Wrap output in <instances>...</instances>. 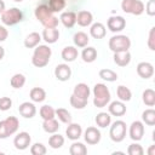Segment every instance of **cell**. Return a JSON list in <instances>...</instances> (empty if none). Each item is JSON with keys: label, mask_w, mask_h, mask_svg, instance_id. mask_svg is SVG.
I'll return each instance as SVG.
<instances>
[{"label": "cell", "mask_w": 155, "mask_h": 155, "mask_svg": "<svg viewBox=\"0 0 155 155\" xmlns=\"http://www.w3.org/2000/svg\"><path fill=\"white\" fill-rule=\"evenodd\" d=\"M52 54L51 48L47 45H39L34 50L33 57H31V63L36 68H44L48 64L50 57Z\"/></svg>", "instance_id": "obj_1"}, {"label": "cell", "mask_w": 155, "mask_h": 155, "mask_svg": "<svg viewBox=\"0 0 155 155\" xmlns=\"http://www.w3.org/2000/svg\"><path fill=\"white\" fill-rule=\"evenodd\" d=\"M93 104L97 108H104L110 102L109 88L104 84H96L93 87Z\"/></svg>", "instance_id": "obj_2"}, {"label": "cell", "mask_w": 155, "mask_h": 155, "mask_svg": "<svg viewBox=\"0 0 155 155\" xmlns=\"http://www.w3.org/2000/svg\"><path fill=\"white\" fill-rule=\"evenodd\" d=\"M108 45L113 52L128 51V48L131 47V40L126 35H114L109 39Z\"/></svg>", "instance_id": "obj_3"}, {"label": "cell", "mask_w": 155, "mask_h": 155, "mask_svg": "<svg viewBox=\"0 0 155 155\" xmlns=\"http://www.w3.org/2000/svg\"><path fill=\"white\" fill-rule=\"evenodd\" d=\"M109 136L110 139L115 143L122 142L126 137V122H124L122 120H116L115 122H113L109 130Z\"/></svg>", "instance_id": "obj_4"}, {"label": "cell", "mask_w": 155, "mask_h": 155, "mask_svg": "<svg viewBox=\"0 0 155 155\" xmlns=\"http://www.w3.org/2000/svg\"><path fill=\"white\" fill-rule=\"evenodd\" d=\"M22 19H23V13L17 7H12V8L5 10L1 13V22L5 25H15V24L19 23Z\"/></svg>", "instance_id": "obj_5"}, {"label": "cell", "mask_w": 155, "mask_h": 155, "mask_svg": "<svg viewBox=\"0 0 155 155\" xmlns=\"http://www.w3.org/2000/svg\"><path fill=\"white\" fill-rule=\"evenodd\" d=\"M121 8L126 13L139 16L144 12V4L140 0H122L121 1Z\"/></svg>", "instance_id": "obj_6"}, {"label": "cell", "mask_w": 155, "mask_h": 155, "mask_svg": "<svg viewBox=\"0 0 155 155\" xmlns=\"http://www.w3.org/2000/svg\"><path fill=\"white\" fill-rule=\"evenodd\" d=\"M30 142L31 137L28 132H19L13 139V145L18 150H25L30 145Z\"/></svg>", "instance_id": "obj_7"}, {"label": "cell", "mask_w": 155, "mask_h": 155, "mask_svg": "<svg viewBox=\"0 0 155 155\" xmlns=\"http://www.w3.org/2000/svg\"><path fill=\"white\" fill-rule=\"evenodd\" d=\"M107 25H108V29L113 33H117V31H121L124 30V28L126 27V21L124 17L121 16H111L108 22H107Z\"/></svg>", "instance_id": "obj_8"}, {"label": "cell", "mask_w": 155, "mask_h": 155, "mask_svg": "<svg viewBox=\"0 0 155 155\" xmlns=\"http://www.w3.org/2000/svg\"><path fill=\"white\" fill-rule=\"evenodd\" d=\"M128 133H130V138L132 140H136V142L140 140L144 136V125H143V122L142 121H133L130 126Z\"/></svg>", "instance_id": "obj_9"}, {"label": "cell", "mask_w": 155, "mask_h": 155, "mask_svg": "<svg viewBox=\"0 0 155 155\" xmlns=\"http://www.w3.org/2000/svg\"><path fill=\"white\" fill-rule=\"evenodd\" d=\"M85 142L90 145H94V144H98L99 140H101V132L97 127H87L86 131H85Z\"/></svg>", "instance_id": "obj_10"}, {"label": "cell", "mask_w": 155, "mask_h": 155, "mask_svg": "<svg viewBox=\"0 0 155 155\" xmlns=\"http://www.w3.org/2000/svg\"><path fill=\"white\" fill-rule=\"evenodd\" d=\"M35 17H36V19L38 21H40V23L44 25L45 24V22L50 18V17H52L53 16V12L50 10V7L47 6V5H45V4H42V5H39L36 8H35Z\"/></svg>", "instance_id": "obj_11"}, {"label": "cell", "mask_w": 155, "mask_h": 155, "mask_svg": "<svg viewBox=\"0 0 155 155\" xmlns=\"http://www.w3.org/2000/svg\"><path fill=\"white\" fill-rule=\"evenodd\" d=\"M54 76L57 78V80L59 81H67L70 79L71 76V69L68 64L65 63H62V64H58L54 69Z\"/></svg>", "instance_id": "obj_12"}, {"label": "cell", "mask_w": 155, "mask_h": 155, "mask_svg": "<svg viewBox=\"0 0 155 155\" xmlns=\"http://www.w3.org/2000/svg\"><path fill=\"white\" fill-rule=\"evenodd\" d=\"M137 74L142 79H149L154 74V67L149 62H140L137 65Z\"/></svg>", "instance_id": "obj_13"}, {"label": "cell", "mask_w": 155, "mask_h": 155, "mask_svg": "<svg viewBox=\"0 0 155 155\" xmlns=\"http://www.w3.org/2000/svg\"><path fill=\"white\" fill-rule=\"evenodd\" d=\"M18 111H19V114H21L23 117H25V119H31V117H34L35 114H36V108H35V105H34L33 103H30V102H23V103L18 107Z\"/></svg>", "instance_id": "obj_14"}, {"label": "cell", "mask_w": 155, "mask_h": 155, "mask_svg": "<svg viewBox=\"0 0 155 155\" xmlns=\"http://www.w3.org/2000/svg\"><path fill=\"white\" fill-rule=\"evenodd\" d=\"M109 114L114 116H122L126 113V105L122 101H114L108 107Z\"/></svg>", "instance_id": "obj_15"}, {"label": "cell", "mask_w": 155, "mask_h": 155, "mask_svg": "<svg viewBox=\"0 0 155 155\" xmlns=\"http://www.w3.org/2000/svg\"><path fill=\"white\" fill-rule=\"evenodd\" d=\"M65 134H67V137H68L69 139H71V140H78V139L81 137V134H82V128H81V126H80L79 124H73V122H70L69 126H68L67 130H65Z\"/></svg>", "instance_id": "obj_16"}, {"label": "cell", "mask_w": 155, "mask_h": 155, "mask_svg": "<svg viewBox=\"0 0 155 155\" xmlns=\"http://www.w3.org/2000/svg\"><path fill=\"white\" fill-rule=\"evenodd\" d=\"M114 62L119 67H126L131 62V53L128 51L114 52Z\"/></svg>", "instance_id": "obj_17"}, {"label": "cell", "mask_w": 155, "mask_h": 155, "mask_svg": "<svg viewBox=\"0 0 155 155\" xmlns=\"http://www.w3.org/2000/svg\"><path fill=\"white\" fill-rule=\"evenodd\" d=\"M59 21L62 22V24L65 27V28H73L76 23V13L73 12V11H67V12H63L59 17Z\"/></svg>", "instance_id": "obj_18"}, {"label": "cell", "mask_w": 155, "mask_h": 155, "mask_svg": "<svg viewBox=\"0 0 155 155\" xmlns=\"http://www.w3.org/2000/svg\"><path fill=\"white\" fill-rule=\"evenodd\" d=\"M42 39L47 44H54L59 39V30L57 28H45L42 31Z\"/></svg>", "instance_id": "obj_19"}, {"label": "cell", "mask_w": 155, "mask_h": 155, "mask_svg": "<svg viewBox=\"0 0 155 155\" xmlns=\"http://www.w3.org/2000/svg\"><path fill=\"white\" fill-rule=\"evenodd\" d=\"M4 125H5V128H6V132L8 136H12L17 132L18 130V126H19V121L16 116H8L4 120Z\"/></svg>", "instance_id": "obj_20"}, {"label": "cell", "mask_w": 155, "mask_h": 155, "mask_svg": "<svg viewBox=\"0 0 155 155\" xmlns=\"http://www.w3.org/2000/svg\"><path fill=\"white\" fill-rule=\"evenodd\" d=\"M90 87L87 86V84H84V82H80L75 87H74V91H73V94L79 97V98H82V99H86L88 101V97H90Z\"/></svg>", "instance_id": "obj_21"}, {"label": "cell", "mask_w": 155, "mask_h": 155, "mask_svg": "<svg viewBox=\"0 0 155 155\" xmlns=\"http://www.w3.org/2000/svg\"><path fill=\"white\" fill-rule=\"evenodd\" d=\"M93 21V16L90 11H80L76 15V23L80 27H87L92 23Z\"/></svg>", "instance_id": "obj_22"}, {"label": "cell", "mask_w": 155, "mask_h": 155, "mask_svg": "<svg viewBox=\"0 0 155 155\" xmlns=\"http://www.w3.org/2000/svg\"><path fill=\"white\" fill-rule=\"evenodd\" d=\"M78 54H79L78 48L74 47V46H67V47H64L62 50V53H61L62 58L65 62H73V61H75L78 58Z\"/></svg>", "instance_id": "obj_23"}, {"label": "cell", "mask_w": 155, "mask_h": 155, "mask_svg": "<svg viewBox=\"0 0 155 155\" xmlns=\"http://www.w3.org/2000/svg\"><path fill=\"white\" fill-rule=\"evenodd\" d=\"M105 33H107L105 27H104L102 23L97 22V23H93V24L91 25L90 34H91L92 38H94V39H103V38L105 36Z\"/></svg>", "instance_id": "obj_24"}, {"label": "cell", "mask_w": 155, "mask_h": 155, "mask_svg": "<svg viewBox=\"0 0 155 155\" xmlns=\"http://www.w3.org/2000/svg\"><path fill=\"white\" fill-rule=\"evenodd\" d=\"M41 40V35L36 31H33L30 33L29 35H27V38L24 39V46L27 48H33V47H36L39 45Z\"/></svg>", "instance_id": "obj_25"}, {"label": "cell", "mask_w": 155, "mask_h": 155, "mask_svg": "<svg viewBox=\"0 0 155 155\" xmlns=\"http://www.w3.org/2000/svg\"><path fill=\"white\" fill-rule=\"evenodd\" d=\"M81 58L86 63H92L97 58V50L94 47H85L81 52Z\"/></svg>", "instance_id": "obj_26"}, {"label": "cell", "mask_w": 155, "mask_h": 155, "mask_svg": "<svg viewBox=\"0 0 155 155\" xmlns=\"http://www.w3.org/2000/svg\"><path fill=\"white\" fill-rule=\"evenodd\" d=\"M30 99L35 103H40V102H44L45 98H46V92L44 88L41 87H34L30 90Z\"/></svg>", "instance_id": "obj_27"}, {"label": "cell", "mask_w": 155, "mask_h": 155, "mask_svg": "<svg viewBox=\"0 0 155 155\" xmlns=\"http://www.w3.org/2000/svg\"><path fill=\"white\" fill-rule=\"evenodd\" d=\"M73 41L75 44V46L78 47H86L90 39H88V35L84 31H78L74 34V38H73Z\"/></svg>", "instance_id": "obj_28"}, {"label": "cell", "mask_w": 155, "mask_h": 155, "mask_svg": "<svg viewBox=\"0 0 155 155\" xmlns=\"http://www.w3.org/2000/svg\"><path fill=\"white\" fill-rule=\"evenodd\" d=\"M42 128L45 132L47 133H56L59 128V125H58V121L53 117V119H48V120H44L42 122Z\"/></svg>", "instance_id": "obj_29"}, {"label": "cell", "mask_w": 155, "mask_h": 155, "mask_svg": "<svg viewBox=\"0 0 155 155\" xmlns=\"http://www.w3.org/2000/svg\"><path fill=\"white\" fill-rule=\"evenodd\" d=\"M94 121H96L97 126L104 128V127H107V126L110 125V122H111V116H110V114H108V113H99V114L96 115Z\"/></svg>", "instance_id": "obj_30"}, {"label": "cell", "mask_w": 155, "mask_h": 155, "mask_svg": "<svg viewBox=\"0 0 155 155\" xmlns=\"http://www.w3.org/2000/svg\"><path fill=\"white\" fill-rule=\"evenodd\" d=\"M116 94H117L119 99L122 101V102H128V101L131 99V97H132L131 90H130L128 87L124 86V85H120V86L116 88Z\"/></svg>", "instance_id": "obj_31"}, {"label": "cell", "mask_w": 155, "mask_h": 155, "mask_svg": "<svg viewBox=\"0 0 155 155\" xmlns=\"http://www.w3.org/2000/svg\"><path fill=\"white\" fill-rule=\"evenodd\" d=\"M64 144V137L57 133H53L50 138H48V145L52 149H59L62 148V145Z\"/></svg>", "instance_id": "obj_32"}, {"label": "cell", "mask_w": 155, "mask_h": 155, "mask_svg": "<svg viewBox=\"0 0 155 155\" xmlns=\"http://www.w3.org/2000/svg\"><path fill=\"white\" fill-rule=\"evenodd\" d=\"M69 153L71 155H85L87 154V148L80 142H74L69 148Z\"/></svg>", "instance_id": "obj_33"}, {"label": "cell", "mask_w": 155, "mask_h": 155, "mask_svg": "<svg viewBox=\"0 0 155 155\" xmlns=\"http://www.w3.org/2000/svg\"><path fill=\"white\" fill-rule=\"evenodd\" d=\"M99 78L105 80V81H109V82H113V81H116L117 80V74L115 71H113L111 69H101L99 70Z\"/></svg>", "instance_id": "obj_34"}, {"label": "cell", "mask_w": 155, "mask_h": 155, "mask_svg": "<svg viewBox=\"0 0 155 155\" xmlns=\"http://www.w3.org/2000/svg\"><path fill=\"white\" fill-rule=\"evenodd\" d=\"M143 102L148 107H154L155 105V91L151 88H147L143 92Z\"/></svg>", "instance_id": "obj_35"}, {"label": "cell", "mask_w": 155, "mask_h": 155, "mask_svg": "<svg viewBox=\"0 0 155 155\" xmlns=\"http://www.w3.org/2000/svg\"><path fill=\"white\" fill-rule=\"evenodd\" d=\"M10 84H11V86H12L13 88H22V87L24 86V84H25V76H24L23 74L17 73V74H15V75L11 78Z\"/></svg>", "instance_id": "obj_36"}, {"label": "cell", "mask_w": 155, "mask_h": 155, "mask_svg": "<svg viewBox=\"0 0 155 155\" xmlns=\"http://www.w3.org/2000/svg\"><path fill=\"white\" fill-rule=\"evenodd\" d=\"M142 120L145 122L148 126H154L155 125V110L154 109H147L142 114Z\"/></svg>", "instance_id": "obj_37"}, {"label": "cell", "mask_w": 155, "mask_h": 155, "mask_svg": "<svg viewBox=\"0 0 155 155\" xmlns=\"http://www.w3.org/2000/svg\"><path fill=\"white\" fill-rule=\"evenodd\" d=\"M54 115H56V110L51 105H42L40 108V116L42 117V120L53 119Z\"/></svg>", "instance_id": "obj_38"}, {"label": "cell", "mask_w": 155, "mask_h": 155, "mask_svg": "<svg viewBox=\"0 0 155 155\" xmlns=\"http://www.w3.org/2000/svg\"><path fill=\"white\" fill-rule=\"evenodd\" d=\"M56 115H57V117H58L62 122H64V124H70V122H71V115H70V113H69L67 109H64V108H58V109L56 110Z\"/></svg>", "instance_id": "obj_39"}, {"label": "cell", "mask_w": 155, "mask_h": 155, "mask_svg": "<svg viewBox=\"0 0 155 155\" xmlns=\"http://www.w3.org/2000/svg\"><path fill=\"white\" fill-rule=\"evenodd\" d=\"M47 6L52 12H61L65 7V0H48Z\"/></svg>", "instance_id": "obj_40"}, {"label": "cell", "mask_w": 155, "mask_h": 155, "mask_svg": "<svg viewBox=\"0 0 155 155\" xmlns=\"http://www.w3.org/2000/svg\"><path fill=\"white\" fill-rule=\"evenodd\" d=\"M87 102H88V101L82 99V98H79V97H76V96H74V94L70 96V104H71V107L75 108V109H84V108L87 105Z\"/></svg>", "instance_id": "obj_41"}, {"label": "cell", "mask_w": 155, "mask_h": 155, "mask_svg": "<svg viewBox=\"0 0 155 155\" xmlns=\"http://www.w3.org/2000/svg\"><path fill=\"white\" fill-rule=\"evenodd\" d=\"M46 147L42 143H35L30 148V153L33 155H45L46 154Z\"/></svg>", "instance_id": "obj_42"}, {"label": "cell", "mask_w": 155, "mask_h": 155, "mask_svg": "<svg viewBox=\"0 0 155 155\" xmlns=\"http://www.w3.org/2000/svg\"><path fill=\"white\" fill-rule=\"evenodd\" d=\"M127 153H128V155H143L144 150H143L142 145H139L138 143H133V144L128 145Z\"/></svg>", "instance_id": "obj_43"}, {"label": "cell", "mask_w": 155, "mask_h": 155, "mask_svg": "<svg viewBox=\"0 0 155 155\" xmlns=\"http://www.w3.org/2000/svg\"><path fill=\"white\" fill-rule=\"evenodd\" d=\"M12 107V101L8 97H1L0 98V110L6 111Z\"/></svg>", "instance_id": "obj_44"}, {"label": "cell", "mask_w": 155, "mask_h": 155, "mask_svg": "<svg viewBox=\"0 0 155 155\" xmlns=\"http://www.w3.org/2000/svg\"><path fill=\"white\" fill-rule=\"evenodd\" d=\"M148 46L151 51L155 50V28L153 27L149 31V39H148Z\"/></svg>", "instance_id": "obj_45"}, {"label": "cell", "mask_w": 155, "mask_h": 155, "mask_svg": "<svg viewBox=\"0 0 155 155\" xmlns=\"http://www.w3.org/2000/svg\"><path fill=\"white\" fill-rule=\"evenodd\" d=\"M144 10L149 16H154L155 15V0H149L147 5L144 6Z\"/></svg>", "instance_id": "obj_46"}, {"label": "cell", "mask_w": 155, "mask_h": 155, "mask_svg": "<svg viewBox=\"0 0 155 155\" xmlns=\"http://www.w3.org/2000/svg\"><path fill=\"white\" fill-rule=\"evenodd\" d=\"M58 22H59V19H58L57 17L52 16V17H50V18H48V19L45 22L44 27H45V28H57Z\"/></svg>", "instance_id": "obj_47"}, {"label": "cell", "mask_w": 155, "mask_h": 155, "mask_svg": "<svg viewBox=\"0 0 155 155\" xmlns=\"http://www.w3.org/2000/svg\"><path fill=\"white\" fill-rule=\"evenodd\" d=\"M7 36H8L7 29H6L5 27L0 25V41H5V40L7 39Z\"/></svg>", "instance_id": "obj_48"}, {"label": "cell", "mask_w": 155, "mask_h": 155, "mask_svg": "<svg viewBox=\"0 0 155 155\" xmlns=\"http://www.w3.org/2000/svg\"><path fill=\"white\" fill-rule=\"evenodd\" d=\"M5 11V2L2 0H0V15Z\"/></svg>", "instance_id": "obj_49"}, {"label": "cell", "mask_w": 155, "mask_h": 155, "mask_svg": "<svg viewBox=\"0 0 155 155\" xmlns=\"http://www.w3.org/2000/svg\"><path fill=\"white\" fill-rule=\"evenodd\" d=\"M4 56H5V50L2 46H0V61L4 58Z\"/></svg>", "instance_id": "obj_50"}, {"label": "cell", "mask_w": 155, "mask_h": 155, "mask_svg": "<svg viewBox=\"0 0 155 155\" xmlns=\"http://www.w3.org/2000/svg\"><path fill=\"white\" fill-rule=\"evenodd\" d=\"M149 155H154V145L150 147V149H149Z\"/></svg>", "instance_id": "obj_51"}, {"label": "cell", "mask_w": 155, "mask_h": 155, "mask_svg": "<svg viewBox=\"0 0 155 155\" xmlns=\"http://www.w3.org/2000/svg\"><path fill=\"white\" fill-rule=\"evenodd\" d=\"M13 1H16V2H21V1H23V0H13Z\"/></svg>", "instance_id": "obj_52"}, {"label": "cell", "mask_w": 155, "mask_h": 155, "mask_svg": "<svg viewBox=\"0 0 155 155\" xmlns=\"http://www.w3.org/2000/svg\"><path fill=\"white\" fill-rule=\"evenodd\" d=\"M0 153H1V151H0Z\"/></svg>", "instance_id": "obj_53"}]
</instances>
